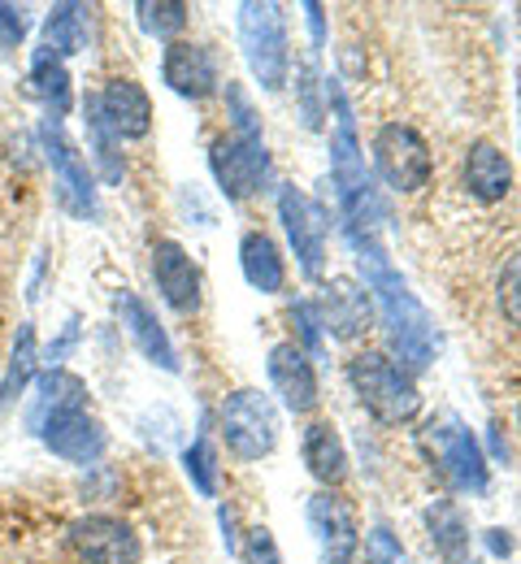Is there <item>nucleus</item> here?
Returning <instances> with one entry per match:
<instances>
[{
    "label": "nucleus",
    "instance_id": "nucleus-39",
    "mask_svg": "<svg viewBox=\"0 0 521 564\" xmlns=\"http://www.w3.org/2000/svg\"><path fill=\"white\" fill-rule=\"evenodd\" d=\"M222 539H226V552H239V539H235V508H230V503H226L222 508Z\"/></svg>",
    "mask_w": 521,
    "mask_h": 564
},
{
    "label": "nucleus",
    "instance_id": "nucleus-29",
    "mask_svg": "<svg viewBox=\"0 0 521 564\" xmlns=\"http://www.w3.org/2000/svg\"><path fill=\"white\" fill-rule=\"evenodd\" d=\"M183 474H187V482L205 495V499L218 495V447H214L205 434H196V438L183 447Z\"/></svg>",
    "mask_w": 521,
    "mask_h": 564
},
{
    "label": "nucleus",
    "instance_id": "nucleus-28",
    "mask_svg": "<svg viewBox=\"0 0 521 564\" xmlns=\"http://www.w3.org/2000/svg\"><path fill=\"white\" fill-rule=\"evenodd\" d=\"M187 13H192V4H183V0H140L135 4V22L144 26V35L170 40V44L187 31Z\"/></svg>",
    "mask_w": 521,
    "mask_h": 564
},
{
    "label": "nucleus",
    "instance_id": "nucleus-22",
    "mask_svg": "<svg viewBox=\"0 0 521 564\" xmlns=\"http://www.w3.org/2000/svg\"><path fill=\"white\" fill-rule=\"evenodd\" d=\"M239 270H243L248 286L261 291V295H279L283 282H287V261H283L279 243L265 230H248L239 239Z\"/></svg>",
    "mask_w": 521,
    "mask_h": 564
},
{
    "label": "nucleus",
    "instance_id": "nucleus-33",
    "mask_svg": "<svg viewBox=\"0 0 521 564\" xmlns=\"http://www.w3.org/2000/svg\"><path fill=\"white\" fill-rule=\"evenodd\" d=\"M226 105H230V135H243V140H261V122L248 105V91L239 83H226Z\"/></svg>",
    "mask_w": 521,
    "mask_h": 564
},
{
    "label": "nucleus",
    "instance_id": "nucleus-14",
    "mask_svg": "<svg viewBox=\"0 0 521 564\" xmlns=\"http://www.w3.org/2000/svg\"><path fill=\"white\" fill-rule=\"evenodd\" d=\"M265 369H270L274 395L283 400L287 413L300 417V413H313V409H317V400H322V395H317V369H313V360H308V352L300 348L296 339L274 344Z\"/></svg>",
    "mask_w": 521,
    "mask_h": 564
},
{
    "label": "nucleus",
    "instance_id": "nucleus-9",
    "mask_svg": "<svg viewBox=\"0 0 521 564\" xmlns=\"http://www.w3.org/2000/svg\"><path fill=\"white\" fill-rule=\"evenodd\" d=\"M426 447L435 452L439 469L447 478L469 495H482L491 482V469H487V456L478 447V438L469 434V425L456 422V417H439V422L426 425Z\"/></svg>",
    "mask_w": 521,
    "mask_h": 564
},
{
    "label": "nucleus",
    "instance_id": "nucleus-18",
    "mask_svg": "<svg viewBox=\"0 0 521 564\" xmlns=\"http://www.w3.org/2000/svg\"><path fill=\"white\" fill-rule=\"evenodd\" d=\"M118 317H122L127 335L135 339V348L149 356L156 369L178 373V348H174L170 330L161 326V317H156V308L149 300H140L135 291H118Z\"/></svg>",
    "mask_w": 521,
    "mask_h": 564
},
{
    "label": "nucleus",
    "instance_id": "nucleus-35",
    "mask_svg": "<svg viewBox=\"0 0 521 564\" xmlns=\"http://www.w3.org/2000/svg\"><path fill=\"white\" fill-rule=\"evenodd\" d=\"M292 322L300 326V348H308V352H322L326 335H322V317H317V304H308V300H292Z\"/></svg>",
    "mask_w": 521,
    "mask_h": 564
},
{
    "label": "nucleus",
    "instance_id": "nucleus-23",
    "mask_svg": "<svg viewBox=\"0 0 521 564\" xmlns=\"http://www.w3.org/2000/svg\"><path fill=\"white\" fill-rule=\"evenodd\" d=\"M304 465L326 487H339L348 478V447L330 422H313L304 430Z\"/></svg>",
    "mask_w": 521,
    "mask_h": 564
},
{
    "label": "nucleus",
    "instance_id": "nucleus-36",
    "mask_svg": "<svg viewBox=\"0 0 521 564\" xmlns=\"http://www.w3.org/2000/svg\"><path fill=\"white\" fill-rule=\"evenodd\" d=\"M78 339H83V322H78V313H70L66 326H62V335L48 344V352L40 356V360H48V369H66V360L78 348Z\"/></svg>",
    "mask_w": 521,
    "mask_h": 564
},
{
    "label": "nucleus",
    "instance_id": "nucleus-6",
    "mask_svg": "<svg viewBox=\"0 0 521 564\" xmlns=\"http://www.w3.org/2000/svg\"><path fill=\"white\" fill-rule=\"evenodd\" d=\"M373 170L391 192L413 196L431 183L435 156H431V143L422 140V131H413L409 122H387L373 135Z\"/></svg>",
    "mask_w": 521,
    "mask_h": 564
},
{
    "label": "nucleus",
    "instance_id": "nucleus-41",
    "mask_svg": "<svg viewBox=\"0 0 521 564\" xmlns=\"http://www.w3.org/2000/svg\"><path fill=\"white\" fill-rule=\"evenodd\" d=\"M518 430H521V404H518Z\"/></svg>",
    "mask_w": 521,
    "mask_h": 564
},
{
    "label": "nucleus",
    "instance_id": "nucleus-20",
    "mask_svg": "<svg viewBox=\"0 0 521 564\" xmlns=\"http://www.w3.org/2000/svg\"><path fill=\"white\" fill-rule=\"evenodd\" d=\"M465 187L482 205H500L513 192V165L496 143L478 140L465 152Z\"/></svg>",
    "mask_w": 521,
    "mask_h": 564
},
{
    "label": "nucleus",
    "instance_id": "nucleus-15",
    "mask_svg": "<svg viewBox=\"0 0 521 564\" xmlns=\"http://www.w3.org/2000/svg\"><path fill=\"white\" fill-rule=\"evenodd\" d=\"M152 279L161 300L174 308V313H196L200 308V270L196 261L187 257V248L178 239H156L152 243Z\"/></svg>",
    "mask_w": 521,
    "mask_h": 564
},
{
    "label": "nucleus",
    "instance_id": "nucleus-31",
    "mask_svg": "<svg viewBox=\"0 0 521 564\" xmlns=\"http://www.w3.org/2000/svg\"><path fill=\"white\" fill-rule=\"evenodd\" d=\"M296 91H300V122L308 127V131H317L322 127V96H326V83L317 78L313 66H300L296 70Z\"/></svg>",
    "mask_w": 521,
    "mask_h": 564
},
{
    "label": "nucleus",
    "instance_id": "nucleus-40",
    "mask_svg": "<svg viewBox=\"0 0 521 564\" xmlns=\"http://www.w3.org/2000/svg\"><path fill=\"white\" fill-rule=\"evenodd\" d=\"M487 534H491V552H496V556H500V552H504V556L513 552V539H509L504 530H487Z\"/></svg>",
    "mask_w": 521,
    "mask_h": 564
},
{
    "label": "nucleus",
    "instance_id": "nucleus-32",
    "mask_svg": "<svg viewBox=\"0 0 521 564\" xmlns=\"http://www.w3.org/2000/svg\"><path fill=\"white\" fill-rule=\"evenodd\" d=\"M26 35H31V9H26V4H9V0H0V53L22 48Z\"/></svg>",
    "mask_w": 521,
    "mask_h": 564
},
{
    "label": "nucleus",
    "instance_id": "nucleus-26",
    "mask_svg": "<svg viewBox=\"0 0 521 564\" xmlns=\"http://www.w3.org/2000/svg\"><path fill=\"white\" fill-rule=\"evenodd\" d=\"M83 127H87V152H91V165H96V174H100V183H109V187H118L122 183V174H127V161H122V143L113 140V131L105 127V118H100V105H96V91L91 96H83Z\"/></svg>",
    "mask_w": 521,
    "mask_h": 564
},
{
    "label": "nucleus",
    "instance_id": "nucleus-5",
    "mask_svg": "<svg viewBox=\"0 0 521 564\" xmlns=\"http://www.w3.org/2000/svg\"><path fill=\"white\" fill-rule=\"evenodd\" d=\"M40 148H44V161L53 165V178H57V205L78 221H96L100 217L96 170L62 131V122H53V118L40 122Z\"/></svg>",
    "mask_w": 521,
    "mask_h": 564
},
{
    "label": "nucleus",
    "instance_id": "nucleus-4",
    "mask_svg": "<svg viewBox=\"0 0 521 564\" xmlns=\"http://www.w3.org/2000/svg\"><path fill=\"white\" fill-rule=\"evenodd\" d=\"M222 443L230 456L239 460H265L279 447V409L265 391L257 387H239L222 400Z\"/></svg>",
    "mask_w": 521,
    "mask_h": 564
},
{
    "label": "nucleus",
    "instance_id": "nucleus-10",
    "mask_svg": "<svg viewBox=\"0 0 521 564\" xmlns=\"http://www.w3.org/2000/svg\"><path fill=\"white\" fill-rule=\"evenodd\" d=\"M70 547L87 564H140L144 561V543L140 534L109 512H87L70 521Z\"/></svg>",
    "mask_w": 521,
    "mask_h": 564
},
{
    "label": "nucleus",
    "instance_id": "nucleus-25",
    "mask_svg": "<svg viewBox=\"0 0 521 564\" xmlns=\"http://www.w3.org/2000/svg\"><path fill=\"white\" fill-rule=\"evenodd\" d=\"M87 13L91 9L78 4V0H62V4L48 9V18H44V48L53 57L66 62V57H78L87 48V35H91V18Z\"/></svg>",
    "mask_w": 521,
    "mask_h": 564
},
{
    "label": "nucleus",
    "instance_id": "nucleus-2",
    "mask_svg": "<svg viewBox=\"0 0 521 564\" xmlns=\"http://www.w3.org/2000/svg\"><path fill=\"white\" fill-rule=\"evenodd\" d=\"M239 44L243 62L261 91H283L292 78V40H287V9L274 0L239 4Z\"/></svg>",
    "mask_w": 521,
    "mask_h": 564
},
{
    "label": "nucleus",
    "instance_id": "nucleus-3",
    "mask_svg": "<svg viewBox=\"0 0 521 564\" xmlns=\"http://www.w3.org/2000/svg\"><path fill=\"white\" fill-rule=\"evenodd\" d=\"M348 382L357 400L370 409L378 422L404 425L422 413V391L409 369H400L391 356L382 352H357L348 360Z\"/></svg>",
    "mask_w": 521,
    "mask_h": 564
},
{
    "label": "nucleus",
    "instance_id": "nucleus-8",
    "mask_svg": "<svg viewBox=\"0 0 521 564\" xmlns=\"http://www.w3.org/2000/svg\"><path fill=\"white\" fill-rule=\"evenodd\" d=\"M279 217H283V230L292 239L300 274L304 279H322V270H326V239H330V213H326V205H317L300 187H283L279 192Z\"/></svg>",
    "mask_w": 521,
    "mask_h": 564
},
{
    "label": "nucleus",
    "instance_id": "nucleus-7",
    "mask_svg": "<svg viewBox=\"0 0 521 564\" xmlns=\"http://www.w3.org/2000/svg\"><path fill=\"white\" fill-rule=\"evenodd\" d=\"M209 170H214L218 192H222L230 205L252 200V196L270 183V152H265V140L218 135V140L209 143Z\"/></svg>",
    "mask_w": 521,
    "mask_h": 564
},
{
    "label": "nucleus",
    "instance_id": "nucleus-37",
    "mask_svg": "<svg viewBox=\"0 0 521 564\" xmlns=\"http://www.w3.org/2000/svg\"><path fill=\"white\" fill-rule=\"evenodd\" d=\"M370 564H409L404 561L400 539H395L387 525H373L370 530Z\"/></svg>",
    "mask_w": 521,
    "mask_h": 564
},
{
    "label": "nucleus",
    "instance_id": "nucleus-19",
    "mask_svg": "<svg viewBox=\"0 0 521 564\" xmlns=\"http://www.w3.org/2000/svg\"><path fill=\"white\" fill-rule=\"evenodd\" d=\"M87 409V382L70 373V369H44L40 378H35V395H31V404H26V430L40 438V430L53 422V417H62V413H83Z\"/></svg>",
    "mask_w": 521,
    "mask_h": 564
},
{
    "label": "nucleus",
    "instance_id": "nucleus-38",
    "mask_svg": "<svg viewBox=\"0 0 521 564\" xmlns=\"http://www.w3.org/2000/svg\"><path fill=\"white\" fill-rule=\"evenodd\" d=\"M304 13H308V31H313V48H322V44H326V18H322V4H304Z\"/></svg>",
    "mask_w": 521,
    "mask_h": 564
},
{
    "label": "nucleus",
    "instance_id": "nucleus-24",
    "mask_svg": "<svg viewBox=\"0 0 521 564\" xmlns=\"http://www.w3.org/2000/svg\"><path fill=\"white\" fill-rule=\"evenodd\" d=\"M35 378H40V339H35V326L22 322L9 348V365L0 373V409H13Z\"/></svg>",
    "mask_w": 521,
    "mask_h": 564
},
{
    "label": "nucleus",
    "instance_id": "nucleus-1",
    "mask_svg": "<svg viewBox=\"0 0 521 564\" xmlns=\"http://www.w3.org/2000/svg\"><path fill=\"white\" fill-rule=\"evenodd\" d=\"M357 265L366 274L373 304H378V317L387 326V339H391V352L400 356L395 365L409 369V373H422L431 369V360L439 352V330L431 322V313L422 308V300L409 291V282L395 274V265L387 261L382 248L373 252H357Z\"/></svg>",
    "mask_w": 521,
    "mask_h": 564
},
{
    "label": "nucleus",
    "instance_id": "nucleus-21",
    "mask_svg": "<svg viewBox=\"0 0 521 564\" xmlns=\"http://www.w3.org/2000/svg\"><path fill=\"white\" fill-rule=\"evenodd\" d=\"M26 91L44 105V118L62 122L75 105V91H70V70L62 57H53L44 44L31 53V70H26Z\"/></svg>",
    "mask_w": 521,
    "mask_h": 564
},
{
    "label": "nucleus",
    "instance_id": "nucleus-30",
    "mask_svg": "<svg viewBox=\"0 0 521 564\" xmlns=\"http://www.w3.org/2000/svg\"><path fill=\"white\" fill-rule=\"evenodd\" d=\"M496 300H500V313L509 326L521 330V252H513L500 270V282H496Z\"/></svg>",
    "mask_w": 521,
    "mask_h": 564
},
{
    "label": "nucleus",
    "instance_id": "nucleus-34",
    "mask_svg": "<svg viewBox=\"0 0 521 564\" xmlns=\"http://www.w3.org/2000/svg\"><path fill=\"white\" fill-rule=\"evenodd\" d=\"M239 561L243 564H283V552L270 534V525H252L243 534V547H239Z\"/></svg>",
    "mask_w": 521,
    "mask_h": 564
},
{
    "label": "nucleus",
    "instance_id": "nucleus-16",
    "mask_svg": "<svg viewBox=\"0 0 521 564\" xmlns=\"http://www.w3.org/2000/svg\"><path fill=\"white\" fill-rule=\"evenodd\" d=\"M317 317H322V330H330L335 339L352 344L370 330L373 317V295L352 279H330L322 286V300H317Z\"/></svg>",
    "mask_w": 521,
    "mask_h": 564
},
{
    "label": "nucleus",
    "instance_id": "nucleus-13",
    "mask_svg": "<svg viewBox=\"0 0 521 564\" xmlns=\"http://www.w3.org/2000/svg\"><path fill=\"white\" fill-rule=\"evenodd\" d=\"M40 443L66 460V465H78V469H91L105 452H109V430L96 422L87 409L83 413H62L40 430Z\"/></svg>",
    "mask_w": 521,
    "mask_h": 564
},
{
    "label": "nucleus",
    "instance_id": "nucleus-12",
    "mask_svg": "<svg viewBox=\"0 0 521 564\" xmlns=\"http://www.w3.org/2000/svg\"><path fill=\"white\" fill-rule=\"evenodd\" d=\"M161 83L183 100H209L222 87V70H218V57L205 44L174 40L161 53Z\"/></svg>",
    "mask_w": 521,
    "mask_h": 564
},
{
    "label": "nucleus",
    "instance_id": "nucleus-17",
    "mask_svg": "<svg viewBox=\"0 0 521 564\" xmlns=\"http://www.w3.org/2000/svg\"><path fill=\"white\" fill-rule=\"evenodd\" d=\"M100 118L113 131V140H144L152 131V96L135 78H109L105 91H96Z\"/></svg>",
    "mask_w": 521,
    "mask_h": 564
},
{
    "label": "nucleus",
    "instance_id": "nucleus-11",
    "mask_svg": "<svg viewBox=\"0 0 521 564\" xmlns=\"http://www.w3.org/2000/svg\"><path fill=\"white\" fill-rule=\"evenodd\" d=\"M308 530L317 539L322 564H352L361 552V525L352 517V508L330 491L308 495Z\"/></svg>",
    "mask_w": 521,
    "mask_h": 564
},
{
    "label": "nucleus",
    "instance_id": "nucleus-27",
    "mask_svg": "<svg viewBox=\"0 0 521 564\" xmlns=\"http://www.w3.org/2000/svg\"><path fill=\"white\" fill-rule=\"evenodd\" d=\"M426 530H431V543L447 564H465L469 561V525L460 517V508L452 499H435L426 508Z\"/></svg>",
    "mask_w": 521,
    "mask_h": 564
}]
</instances>
